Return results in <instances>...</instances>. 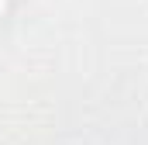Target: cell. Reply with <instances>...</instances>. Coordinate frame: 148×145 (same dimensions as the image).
Here are the masks:
<instances>
[{
    "label": "cell",
    "mask_w": 148,
    "mask_h": 145,
    "mask_svg": "<svg viewBox=\"0 0 148 145\" xmlns=\"http://www.w3.org/2000/svg\"><path fill=\"white\" fill-rule=\"evenodd\" d=\"M7 3H10V0H0V21H3V14H7Z\"/></svg>",
    "instance_id": "cell-1"
}]
</instances>
